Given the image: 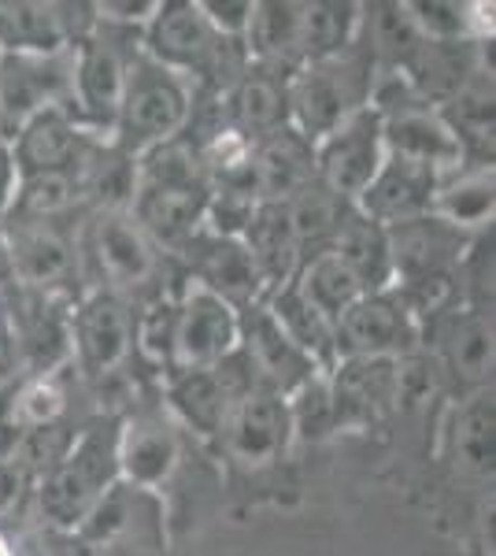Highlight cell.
I'll list each match as a JSON object with an SVG mask.
<instances>
[{"mask_svg": "<svg viewBox=\"0 0 496 556\" xmlns=\"http://www.w3.org/2000/svg\"><path fill=\"white\" fill-rule=\"evenodd\" d=\"M133 167H138L130 201L133 223L145 230L160 253H175L204 227L207 197H212L196 146L186 134H178L164 146L133 156Z\"/></svg>", "mask_w": 496, "mask_h": 556, "instance_id": "1", "label": "cell"}, {"mask_svg": "<svg viewBox=\"0 0 496 556\" xmlns=\"http://www.w3.org/2000/svg\"><path fill=\"white\" fill-rule=\"evenodd\" d=\"M115 430H119V419L115 416L89 424L86 430H78L75 445H71L56 468L38 475L34 505H38L44 527L71 534L93 513L97 501L119 482V468H115Z\"/></svg>", "mask_w": 496, "mask_h": 556, "instance_id": "2", "label": "cell"}, {"mask_svg": "<svg viewBox=\"0 0 496 556\" xmlns=\"http://www.w3.org/2000/svg\"><path fill=\"white\" fill-rule=\"evenodd\" d=\"M374 78L378 64L364 38H356L338 56L296 67L290 78V127L301 130L311 146L322 141L348 115L371 104Z\"/></svg>", "mask_w": 496, "mask_h": 556, "instance_id": "3", "label": "cell"}, {"mask_svg": "<svg viewBox=\"0 0 496 556\" xmlns=\"http://www.w3.org/2000/svg\"><path fill=\"white\" fill-rule=\"evenodd\" d=\"M189 112H193V83L138 52L126 71L112 146L126 156H141V152L186 134Z\"/></svg>", "mask_w": 496, "mask_h": 556, "instance_id": "4", "label": "cell"}, {"mask_svg": "<svg viewBox=\"0 0 496 556\" xmlns=\"http://www.w3.org/2000/svg\"><path fill=\"white\" fill-rule=\"evenodd\" d=\"M138 52H141L138 30H119V26H107V23H93L89 38H82L71 49L75 67H71L67 112L86 134L112 141L126 71H130V60Z\"/></svg>", "mask_w": 496, "mask_h": 556, "instance_id": "5", "label": "cell"}, {"mask_svg": "<svg viewBox=\"0 0 496 556\" xmlns=\"http://www.w3.org/2000/svg\"><path fill=\"white\" fill-rule=\"evenodd\" d=\"M78 260L97 275L93 290H107L130 301L160 282L167 253L152 245V238L133 223L130 212H93L86 223Z\"/></svg>", "mask_w": 496, "mask_h": 556, "instance_id": "6", "label": "cell"}, {"mask_svg": "<svg viewBox=\"0 0 496 556\" xmlns=\"http://www.w3.org/2000/svg\"><path fill=\"white\" fill-rule=\"evenodd\" d=\"M71 367L86 382L101 386L123 375L133 356V308L107 290H89L67 312Z\"/></svg>", "mask_w": 496, "mask_h": 556, "instance_id": "7", "label": "cell"}, {"mask_svg": "<svg viewBox=\"0 0 496 556\" xmlns=\"http://www.w3.org/2000/svg\"><path fill=\"white\" fill-rule=\"evenodd\" d=\"M67 538L86 556L156 553L164 549V505L156 493L115 482Z\"/></svg>", "mask_w": 496, "mask_h": 556, "instance_id": "8", "label": "cell"}, {"mask_svg": "<svg viewBox=\"0 0 496 556\" xmlns=\"http://www.w3.org/2000/svg\"><path fill=\"white\" fill-rule=\"evenodd\" d=\"M4 260L26 293L67 298L78 282V245L60 223L4 219Z\"/></svg>", "mask_w": 496, "mask_h": 556, "instance_id": "9", "label": "cell"}, {"mask_svg": "<svg viewBox=\"0 0 496 556\" xmlns=\"http://www.w3.org/2000/svg\"><path fill=\"white\" fill-rule=\"evenodd\" d=\"M422 334L411 312L404 308L393 290L364 293L352 308L333 323V353L338 361L356 356H382V361H404L419 353Z\"/></svg>", "mask_w": 496, "mask_h": 556, "instance_id": "10", "label": "cell"}, {"mask_svg": "<svg viewBox=\"0 0 496 556\" xmlns=\"http://www.w3.org/2000/svg\"><path fill=\"white\" fill-rule=\"evenodd\" d=\"M385 164L382 146V115L374 108L348 115L338 130L315 141V182H322L341 201L356 204L359 193L371 186L378 167Z\"/></svg>", "mask_w": 496, "mask_h": 556, "instance_id": "11", "label": "cell"}, {"mask_svg": "<svg viewBox=\"0 0 496 556\" xmlns=\"http://www.w3.org/2000/svg\"><path fill=\"white\" fill-rule=\"evenodd\" d=\"M75 56H0V138L12 146L34 115L67 108Z\"/></svg>", "mask_w": 496, "mask_h": 556, "instance_id": "12", "label": "cell"}, {"mask_svg": "<svg viewBox=\"0 0 496 556\" xmlns=\"http://www.w3.org/2000/svg\"><path fill=\"white\" fill-rule=\"evenodd\" d=\"M219 442L222 453L245 471H259L278 464L293 445V424H290L285 397L256 390L249 397L233 401L227 412V424L219 430Z\"/></svg>", "mask_w": 496, "mask_h": 556, "instance_id": "13", "label": "cell"}, {"mask_svg": "<svg viewBox=\"0 0 496 556\" xmlns=\"http://www.w3.org/2000/svg\"><path fill=\"white\" fill-rule=\"evenodd\" d=\"M238 353L249 361L259 390L278 393V397H290V393L301 390L308 379L322 375L319 367L290 342V334L278 327V319L270 316V308L264 301L238 312Z\"/></svg>", "mask_w": 496, "mask_h": 556, "instance_id": "14", "label": "cell"}, {"mask_svg": "<svg viewBox=\"0 0 496 556\" xmlns=\"http://www.w3.org/2000/svg\"><path fill=\"white\" fill-rule=\"evenodd\" d=\"M233 349H238V308L201 290V286L186 282V290L178 293L175 364H170V371L215 367L219 361H227Z\"/></svg>", "mask_w": 496, "mask_h": 556, "instance_id": "15", "label": "cell"}, {"mask_svg": "<svg viewBox=\"0 0 496 556\" xmlns=\"http://www.w3.org/2000/svg\"><path fill=\"white\" fill-rule=\"evenodd\" d=\"M167 256H175L182 264V275L189 282L215 293V298H222L238 312L264 301V290H259V278L252 271V260L245 253V245H241V238H222L201 227L193 238L182 241Z\"/></svg>", "mask_w": 496, "mask_h": 556, "instance_id": "16", "label": "cell"}, {"mask_svg": "<svg viewBox=\"0 0 496 556\" xmlns=\"http://www.w3.org/2000/svg\"><path fill=\"white\" fill-rule=\"evenodd\" d=\"M390 235V260H393V286L396 282H419V278L456 275L463 264L467 249L478 235L448 227L434 212L415 215V219L385 227Z\"/></svg>", "mask_w": 496, "mask_h": 556, "instance_id": "17", "label": "cell"}, {"mask_svg": "<svg viewBox=\"0 0 496 556\" xmlns=\"http://www.w3.org/2000/svg\"><path fill=\"white\" fill-rule=\"evenodd\" d=\"M327 379L341 430H364L400 405V361H382V356L338 361Z\"/></svg>", "mask_w": 496, "mask_h": 556, "instance_id": "18", "label": "cell"}, {"mask_svg": "<svg viewBox=\"0 0 496 556\" xmlns=\"http://www.w3.org/2000/svg\"><path fill=\"white\" fill-rule=\"evenodd\" d=\"M115 468L119 482L160 493V486L178 468V434L175 424L160 412H130L115 430Z\"/></svg>", "mask_w": 496, "mask_h": 556, "instance_id": "19", "label": "cell"}, {"mask_svg": "<svg viewBox=\"0 0 496 556\" xmlns=\"http://www.w3.org/2000/svg\"><path fill=\"white\" fill-rule=\"evenodd\" d=\"M4 327L26 379L60 375V367H71L67 312H60L56 298H41V293L23 290L20 304H12V312H8Z\"/></svg>", "mask_w": 496, "mask_h": 556, "instance_id": "20", "label": "cell"}, {"mask_svg": "<svg viewBox=\"0 0 496 556\" xmlns=\"http://www.w3.org/2000/svg\"><path fill=\"white\" fill-rule=\"evenodd\" d=\"M422 338H434L441 361L459 382L485 390L493 379V312L474 304H456L441 312L419 330Z\"/></svg>", "mask_w": 496, "mask_h": 556, "instance_id": "21", "label": "cell"}, {"mask_svg": "<svg viewBox=\"0 0 496 556\" xmlns=\"http://www.w3.org/2000/svg\"><path fill=\"white\" fill-rule=\"evenodd\" d=\"M382 146L385 156L434 167L441 178H453L467 167L456 134L448 130L445 115L430 104H411L404 112L382 115Z\"/></svg>", "mask_w": 496, "mask_h": 556, "instance_id": "22", "label": "cell"}, {"mask_svg": "<svg viewBox=\"0 0 496 556\" xmlns=\"http://www.w3.org/2000/svg\"><path fill=\"white\" fill-rule=\"evenodd\" d=\"M93 141H104V138L86 134L71 119L67 108H49V112L34 115V119L12 138L15 172H20V178L23 175H75Z\"/></svg>", "mask_w": 496, "mask_h": 556, "instance_id": "23", "label": "cell"}, {"mask_svg": "<svg viewBox=\"0 0 496 556\" xmlns=\"http://www.w3.org/2000/svg\"><path fill=\"white\" fill-rule=\"evenodd\" d=\"M441 178L434 167L411 164V160L385 156V164L378 167L364 193H359L356 208L374 219L378 227H393V223L415 219V215H427L434 208V197L441 190Z\"/></svg>", "mask_w": 496, "mask_h": 556, "instance_id": "24", "label": "cell"}, {"mask_svg": "<svg viewBox=\"0 0 496 556\" xmlns=\"http://www.w3.org/2000/svg\"><path fill=\"white\" fill-rule=\"evenodd\" d=\"M489 45V41H485ZM485 45L471 41H422L415 49V56L400 67V75L408 78V86L415 89L422 104L441 108L463 89L478 71H489L485 64Z\"/></svg>", "mask_w": 496, "mask_h": 556, "instance_id": "25", "label": "cell"}, {"mask_svg": "<svg viewBox=\"0 0 496 556\" xmlns=\"http://www.w3.org/2000/svg\"><path fill=\"white\" fill-rule=\"evenodd\" d=\"M290 71L249 64L245 75L227 89V119L233 130L259 141L290 127Z\"/></svg>", "mask_w": 496, "mask_h": 556, "instance_id": "26", "label": "cell"}, {"mask_svg": "<svg viewBox=\"0 0 496 556\" xmlns=\"http://www.w3.org/2000/svg\"><path fill=\"white\" fill-rule=\"evenodd\" d=\"M252 182L259 201L285 204L293 193L315 182V146L293 127L252 141Z\"/></svg>", "mask_w": 496, "mask_h": 556, "instance_id": "27", "label": "cell"}, {"mask_svg": "<svg viewBox=\"0 0 496 556\" xmlns=\"http://www.w3.org/2000/svg\"><path fill=\"white\" fill-rule=\"evenodd\" d=\"M241 245L252 260V271L259 278V290L264 298L278 293L282 286L293 282L296 267H301V245L293 238V227H290V212L285 204H270L264 201L256 212H252L245 235H241Z\"/></svg>", "mask_w": 496, "mask_h": 556, "instance_id": "28", "label": "cell"}, {"mask_svg": "<svg viewBox=\"0 0 496 556\" xmlns=\"http://www.w3.org/2000/svg\"><path fill=\"white\" fill-rule=\"evenodd\" d=\"M63 4L44 0H0V56H60L71 52Z\"/></svg>", "mask_w": 496, "mask_h": 556, "instance_id": "29", "label": "cell"}, {"mask_svg": "<svg viewBox=\"0 0 496 556\" xmlns=\"http://www.w3.org/2000/svg\"><path fill=\"white\" fill-rule=\"evenodd\" d=\"M164 401L170 416L182 427L193 430L196 438H219L222 424L233 397L227 386L215 375V367H201V371H170L164 386Z\"/></svg>", "mask_w": 496, "mask_h": 556, "instance_id": "30", "label": "cell"}, {"mask_svg": "<svg viewBox=\"0 0 496 556\" xmlns=\"http://www.w3.org/2000/svg\"><path fill=\"white\" fill-rule=\"evenodd\" d=\"M245 52L252 64L278 71L304 67L301 60V0H256L245 30Z\"/></svg>", "mask_w": 496, "mask_h": 556, "instance_id": "31", "label": "cell"}, {"mask_svg": "<svg viewBox=\"0 0 496 556\" xmlns=\"http://www.w3.org/2000/svg\"><path fill=\"white\" fill-rule=\"evenodd\" d=\"M327 253H333L352 275H356L364 293H378L393 286L390 235H385V227H378L374 219H367L356 204H352V212L345 215L338 235H333Z\"/></svg>", "mask_w": 496, "mask_h": 556, "instance_id": "32", "label": "cell"}, {"mask_svg": "<svg viewBox=\"0 0 496 556\" xmlns=\"http://www.w3.org/2000/svg\"><path fill=\"white\" fill-rule=\"evenodd\" d=\"M445 115L448 130L456 134L467 167H493V75L478 71L448 104L437 108Z\"/></svg>", "mask_w": 496, "mask_h": 556, "instance_id": "33", "label": "cell"}, {"mask_svg": "<svg viewBox=\"0 0 496 556\" xmlns=\"http://www.w3.org/2000/svg\"><path fill=\"white\" fill-rule=\"evenodd\" d=\"M437 219H445L448 227L463 230V235H482L493 227L496 215V182L493 167H463L459 175L445 178L434 197Z\"/></svg>", "mask_w": 496, "mask_h": 556, "instance_id": "34", "label": "cell"}, {"mask_svg": "<svg viewBox=\"0 0 496 556\" xmlns=\"http://www.w3.org/2000/svg\"><path fill=\"white\" fill-rule=\"evenodd\" d=\"M364 4L352 0H301V60L319 64L359 38Z\"/></svg>", "mask_w": 496, "mask_h": 556, "instance_id": "35", "label": "cell"}, {"mask_svg": "<svg viewBox=\"0 0 496 556\" xmlns=\"http://www.w3.org/2000/svg\"><path fill=\"white\" fill-rule=\"evenodd\" d=\"M290 286L330 323V327L364 298V286L356 282V275H352L333 253H315L308 260H301Z\"/></svg>", "mask_w": 496, "mask_h": 556, "instance_id": "36", "label": "cell"}, {"mask_svg": "<svg viewBox=\"0 0 496 556\" xmlns=\"http://www.w3.org/2000/svg\"><path fill=\"white\" fill-rule=\"evenodd\" d=\"M264 304L270 308V316L278 319V327H282L285 334H290V342L301 349V353L308 356V361L319 367L322 375H330L333 364H338V353H333V327H330V323L322 319L319 312H315L311 304L293 290V286H282L278 293L264 298Z\"/></svg>", "mask_w": 496, "mask_h": 556, "instance_id": "37", "label": "cell"}, {"mask_svg": "<svg viewBox=\"0 0 496 556\" xmlns=\"http://www.w3.org/2000/svg\"><path fill=\"white\" fill-rule=\"evenodd\" d=\"M285 212H290V227L296 245H301V256L308 260L315 253H327L333 235L352 212V204L341 201L338 193H330L322 182H308L301 193H293L285 201Z\"/></svg>", "mask_w": 496, "mask_h": 556, "instance_id": "38", "label": "cell"}, {"mask_svg": "<svg viewBox=\"0 0 496 556\" xmlns=\"http://www.w3.org/2000/svg\"><path fill=\"white\" fill-rule=\"evenodd\" d=\"M359 38L371 49L378 71H400L422 45L408 15V4H364Z\"/></svg>", "mask_w": 496, "mask_h": 556, "instance_id": "39", "label": "cell"}, {"mask_svg": "<svg viewBox=\"0 0 496 556\" xmlns=\"http://www.w3.org/2000/svg\"><path fill=\"white\" fill-rule=\"evenodd\" d=\"M453 453L467 475H489L496 456V405L493 390H474V397L459 408L453 427Z\"/></svg>", "mask_w": 496, "mask_h": 556, "instance_id": "40", "label": "cell"}, {"mask_svg": "<svg viewBox=\"0 0 496 556\" xmlns=\"http://www.w3.org/2000/svg\"><path fill=\"white\" fill-rule=\"evenodd\" d=\"M82 204L75 175H23L15 182L4 219L20 223H63V215Z\"/></svg>", "mask_w": 496, "mask_h": 556, "instance_id": "41", "label": "cell"}, {"mask_svg": "<svg viewBox=\"0 0 496 556\" xmlns=\"http://www.w3.org/2000/svg\"><path fill=\"white\" fill-rule=\"evenodd\" d=\"M60 419H67V390H63L60 375H38V379H26L12 393L4 412V430L20 438L23 430L49 427L60 424Z\"/></svg>", "mask_w": 496, "mask_h": 556, "instance_id": "42", "label": "cell"}, {"mask_svg": "<svg viewBox=\"0 0 496 556\" xmlns=\"http://www.w3.org/2000/svg\"><path fill=\"white\" fill-rule=\"evenodd\" d=\"M293 424V442H322V438L338 434V408H333V393L327 375H315L296 393L285 397Z\"/></svg>", "mask_w": 496, "mask_h": 556, "instance_id": "43", "label": "cell"}, {"mask_svg": "<svg viewBox=\"0 0 496 556\" xmlns=\"http://www.w3.org/2000/svg\"><path fill=\"white\" fill-rule=\"evenodd\" d=\"M175 323L178 293H156V301L141 316H133V349L160 371H170L175 364Z\"/></svg>", "mask_w": 496, "mask_h": 556, "instance_id": "44", "label": "cell"}, {"mask_svg": "<svg viewBox=\"0 0 496 556\" xmlns=\"http://www.w3.org/2000/svg\"><path fill=\"white\" fill-rule=\"evenodd\" d=\"M78 430H71L67 419H60V424H49V427H34V430H23L20 438H15L12 453H8V460H15L23 468L26 479H38L49 468H56V464L67 456V450L75 445Z\"/></svg>", "mask_w": 496, "mask_h": 556, "instance_id": "45", "label": "cell"}, {"mask_svg": "<svg viewBox=\"0 0 496 556\" xmlns=\"http://www.w3.org/2000/svg\"><path fill=\"white\" fill-rule=\"evenodd\" d=\"M252 4H256V0H201V12H204L207 26H212L219 38L245 41Z\"/></svg>", "mask_w": 496, "mask_h": 556, "instance_id": "46", "label": "cell"}, {"mask_svg": "<svg viewBox=\"0 0 496 556\" xmlns=\"http://www.w3.org/2000/svg\"><path fill=\"white\" fill-rule=\"evenodd\" d=\"M156 8H160V0H101V4H93V15H97V23L141 34L152 15H156Z\"/></svg>", "mask_w": 496, "mask_h": 556, "instance_id": "47", "label": "cell"}, {"mask_svg": "<svg viewBox=\"0 0 496 556\" xmlns=\"http://www.w3.org/2000/svg\"><path fill=\"white\" fill-rule=\"evenodd\" d=\"M23 486H26V475L15 460L0 456V516H8L23 497Z\"/></svg>", "mask_w": 496, "mask_h": 556, "instance_id": "48", "label": "cell"}, {"mask_svg": "<svg viewBox=\"0 0 496 556\" xmlns=\"http://www.w3.org/2000/svg\"><path fill=\"white\" fill-rule=\"evenodd\" d=\"M15 182H20V172H15L12 146L0 138V223H4V215H8V204H12Z\"/></svg>", "mask_w": 496, "mask_h": 556, "instance_id": "49", "label": "cell"}, {"mask_svg": "<svg viewBox=\"0 0 496 556\" xmlns=\"http://www.w3.org/2000/svg\"><path fill=\"white\" fill-rule=\"evenodd\" d=\"M0 556H20V553H15V545H12V542H8V538H4V534H0Z\"/></svg>", "mask_w": 496, "mask_h": 556, "instance_id": "50", "label": "cell"}, {"mask_svg": "<svg viewBox=\"0 0 496 556\" xmlns=\"http://www.w3.org/2000/svg\"><path fill=\"white\" fill-rule=\"evenodd\" d=\"M0 323H4V319H0Z\"/></svg>", "mask_w": 496, "mask_h": 556, "instance_id": "51", "label": "cell"}]
</instances>
